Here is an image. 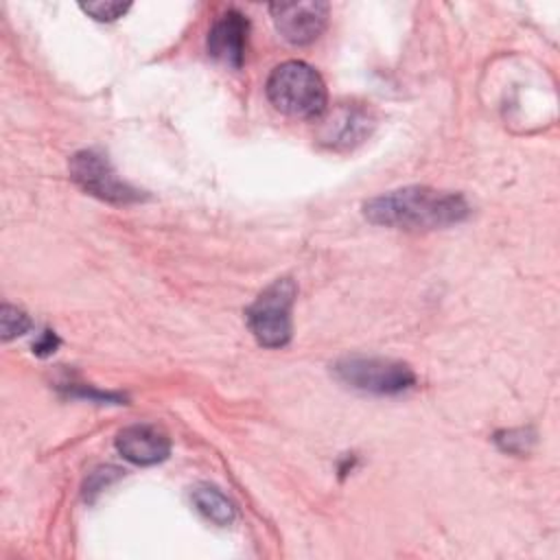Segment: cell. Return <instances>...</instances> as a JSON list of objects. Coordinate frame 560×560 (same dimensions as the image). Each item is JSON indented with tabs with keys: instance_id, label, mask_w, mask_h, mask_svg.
<instances>
[{
	"instance_id": "obj_5",
	"label": "cell",
	"mask_w": 560,
	"mask_h": 560,
	"mask_svg": "<svg viewBox=\"0 0 560 560\" xmlns=\"http://www.w3.org/2000/svg\"><path fill=\"white\" fill-rule=\"evenodd\" d=\"M70 177L72 182L85 190L88 195H94L103 201L127 206L142 199L140 190L122 182L112 164L96 151H79L70 158Z\"/></svg>"
},
{
	"instance_id": "obj_6",
	"label": "cell",
	"mask_w": 560,
	"mask_h": 560,
	"mask_svg": "<svg viewBox=\"0 0 560 560\" xmlns=\"http://www.w3.org/2000/svg\"><path fill=\"white\" fill-rule=\"evenodd\" d=\"M317 120L319 142L330 149H352L361 144L374 127L372 109L357 103H339L330 112H324Z\"/></svg>"
},
{
	"instance_id": "obj_3",
	"label": "cell",
	"mask_w": 560,
	"mask_h": 560,
	"mask_svg": "<svg viewBox=\"0 0 560 560\" xmlns=\"http://www.w3.org/2000/svg\"><path fill=\"white\" fill-rule=\"evenodd\" d=\"M293 300L295 282L291 278H278L249 304L245 313L247 326L260 346L282 348L289 343Z\"/></svg>"
},
{
	"instance_id": "obj_2",
	"label": "cell",
	"mask_w": 560,
	"mask_h": 560,
	"mask_svg": "<svg viewBox=\"0 0 560 560\" xmlns=\"http://www.w3.org/2000/svg\"><path fill=\"white\" fill-rule=\"evenodd\" d=\"M269 103L291 116L317 120L326 112V85L315 68L304 61H284L276 66L265 85Z\"/></svg>"
},
{
	"instance_id": "obj_7",
	"label": "cell",
	"mask_w": 560,
	"mask_h": 560,
	"mask_svg": "<svg viewBox=\"0 0 560 560\" xmlns=\"http://www.w3.org/2000/svg\"><path fill=\"white\" fill-rule=\"evenodd\" d=\"M278 33L293 46L313 44L326 28V2H280L269 7Z\"/></svg>"
},
{
	"instance_id": "obj_4",
	"label": "cell",
	"mask_w": 560,
	"mask_h": 560,
	"mask_svg": "<svg viewBox=\"0 0 560 560\" xmlns=\"http://www.w3.org/2000/svg\"><path fill=\"white\" fill-rule=\"evenodd\" d=\"M332 370L341 383L368 394H400L416 383L407 363L378 357H348Z\"/></svg>"
},
{
	"instance_id": "obj_10",
	"label": "cell",
	"mask_w": 560,
	"mask_h": 560,
	"mask_svg": "<svg viewBox=\"0 0 560 560\" xmlns=\"http://www.w3.org/2000/svg\"><path fill=\"white\" fill-rule=\"evenodd\" d=\"M192 503L208 521L217 525H230L236 518L234 503L212 486H197L192 490Z\"/></svg>"
},
{
	"instance_id": "obj_11",
	"label": "cell",
	"mask_w": 560,
	"mask_h": 560,
	"mask_svg": "<svg viewBox=\"0 0 560 560\" xmlns=\"http://www.w3.org/2000/svg\"><path fill=\"white\" fill-rule=\"evenodd\" d=\"M0 322H2V337H4V339H13V337L22 335V332L31 326L28 317H26L20 308H15V306H11V304H4V306H2Z\"/></svg>"
},
{
	"instance_id": "obj_8",
	"label": "cell",
	"mask_w": 560,
	"mask_h": 560,
	"mask_svg": "<svg viewBox=\"0 0 560 560\" xmlns=\"http://www.w3.org/2000/svg\"><path fill=\"white\" fill-rule=\"evenodd\" d=\"M249 22L243 13L230 9L221 13L208 31V55L230 68H241L245 61Z\"/></svg>"
},
{
	"instance_id": "obj_12",
	"label": "cell",
	"mask_w": 560,
	"mask_h": 560,
	"mask_svg": "<svg viewBox=\"0 0 560 560\" xmlns=\"http://www.w3.org/2000/svg\"><path fill=\"white\" fill-rule=\"evenodd\" d=\"M129 7H131L129 2H88V4H81V9L98 22H114L120 15H125L129 11Z\"/></svg>"
},
{
	"instance_id": "obj_9",
	"label": "cell",
	"mask_w": 560,
	"mask_h": 560,
	"mask_svg": "<svg viewBox=\"0 0 560 560\" xmlns=\"http://www.w3.org/2000/svg\"><path fill=\"white\" fill-rule=\"evenodd\" d=\"M118 453L138 466H151L168 457L171 442L166 433L153 424H131L116 435Z\"/></svg>"
},
{
	"instance_id": "obj_1",
	"label": "cell",
	"mask_w": 560,
	"mask_h": 560,
	"mask_svg": "<svg viewBox=\"0 0 560 560\" xmlns=\"http://www.w3.org/2000/svg\"><path fill=\"white\" fill-rule=\"evenodd\" d=\"M470 208L459 192L429 186H405L383 192L363 206L368 221L385 228L424 232L448 228L468 217Z\"/></svg>"
}]
</instances>
